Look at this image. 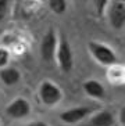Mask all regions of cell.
<instances>
[{"label": "cell", "instance_id": "4", "mask_svg": "<svg viewBox=\"0 0 125 126\" xmlns=\"http://www.w3.org/2000/svg\"><path fill=\"white\" fill-rule=\"evenodd\" d=\"M57 45H59V42H57V36H56V32L53 28L44 33L43 39L41 42V56L43 58V61L46 63H50L53 61L56 57V51H57Z\"/></svg>", "mask_w": 125, "mask_h": 126}, {"label": "cell", "instance_id": "13", "mask_svg": "<svg viewBox=\"0 0 125 126\" xmlns=\"http://www.w3.org/2000/svg\"><path fill=\"white\" fill-rule=\"evenodd\" d=\"M8 61H10V53L4 47H0V69L7 68Z\"/></svg>", "mask_w": 125, "mask_h": 126}, {"label": "cell", "instance_id": "14", "mask_svg": "<svg viewBox=\"0 0 125 126\" xmlns=\"http://www.w3.org/2000/svg\"><path fill=\"white\" fill-rule=\"evenodd\" d=\"M8 0H0V22L6 18V15H7V11H8Z\"/></svg>", "mask_w": 125, "mask_h": 126}, {"label": "cell", "instance_id": "16", "mask_svg": "<svg viewBox=\"0 0 125 126\" xmlns=\"http://www.w3.org/2000/svg\"><path fill=\"white\" fill-rule=\"evenodd\" d=\"M26 126H49V125L47 123H44V122H42V121H38V122L29 123V125H26Z\"/></svg>", "mask_w": 125, "mask_h": 126}, {"label": "cell", "instance_id": "5", "mask_svg": "<svg viewBox=\"0 0 125 126\" xmlns=\"http://www.w3.org/2000/svg\"><path fill=\"white\" fill-rule=\"evenodd\" d=\"M108 19L115 31H121L125 26V3L111 1L108 3Z\"/></svg>", "mask_w": 125, "mask_h": 126}, {"label": "cell", "instance_id": "6", "mask_svg": "<svg viewBox=\"0 0 125 126\" xmlns=\"http://www.w3.org/2000/svg\"><path fill=\"white\" fill-rule=\"evenodd\" d=\"M29 112H31L29 103L25 98H22V97H18V98L13 100L6 108V114L13 119L25 118L26 115H29Z\"/></svg>", "mask_w": 125, "mask_h": 126}, {"label": "cell", "instance_id": "9", "mask_svg": "<svg viewBox=\"0 0 125 126\" xmlns=\"http://www.w3.org/2000/svg\"><path fill=\"white\" fill-rule=\"evenodd\" d=\"M82 87H83L85 93H86L89 97H93V98H103V97L106 96L103 85H102L99 80H96V79H89V80H86Z\"/></svg>", "mask_w": 125, "mask_h": 126}, {"label": "cell", "instance_id": "8", "mask_svg": "<svg viewBox=\"0 0 125 126\" xmlns=\"http://www.w3.org/2000/svg\"><path fill=\"white\" fill-rule=\"evenodd\" d=\"M115 122H117V119L113 115V112L104 110V111H100L93 115L88 126H115Z\"/></svg>", "mask_w": 125, "mask_h": 126}, {"label": "cell", "instance_id": "10", "mask_svg": "<svg viewBox=\"0 0 125 126\" xmlns=\"http://www.w3.org/2000/svg\"><path fill=\"white\" fill-rule=\"evenodd\" d=\"M20 78H21V74L15 68H3V69H0V79H1L4 85L13 86L15 83H18Z\"/></svg>", "mask_w": 125, "mask_h": 126}, {"label": "cell", "instance_id": "11", "mask_svg": "<svg viewBox=\"0 0 125 126\" xmlns=\"http://www.w3.org/2000/svg\"><path fill=\"white\" fill-rule=\"evenodd\" d=\"M108 79L115 85H122L124 83V68L111 65L110 71H108Z\"/></svg>", "mask_w": 125, "mask_h": 126}, {"label": "cell", "instance_id": "12", "mask_svg": "<svg viewBox=\"0 0 125 126\" xmlns=\"http://www.w3.org/2000/svg\"><path fill=\"white\" fill-rule=\"evenodd\" d=\"M49 7L54 14H64V11L67 10V1H64V0H50Z\"/></svg>", "mask_w": 125, "mask_h": 126}, {"label": "cell", "instance_id": "3", "mask_svg": "<svg viewBox=\"0 0 125 126\" xmlns=\"http://www.w3.org/2000/svg\"><path fill=\"white\" fill-rule=\"evenodd\" d=\"M39 97L44 105H56L61 100L62 93L59 89V86L50 80H44L39 86Z\"/></svg>", "mask_w": 125, "mask_h": 126}, {"label": "cell", "instance_id": "7", "mask_svg": "<svg viewBox=\"0 0 125 126\" xmlns=\"http://www.w3.org/2000/svg\"><path fill=\"white\" fill-rule=\"evenodd\" d=\"M90 112H92V108L89 107H74L62 111L60 114V119L64 123H77L82 119H85Z\"/></svg>", "mask_w": 125, "mask_h": 126}, {"label": "cell", "instance_id": "15", "mask_svg": "<svg viewBox=\"0 0 125 126\" xmlns=\"http://www.w3.org/2000/svg\"><path fill=\"white\" fill-rule=\"evenodd\" d=\"M96 6H97V13H99V15H103L104 8L108 6V1H104V0H102V1H96Z\"/></svg>", "mask_w": 125, "mask_h": 126}, {"label": "cell", "instance_id": "2", "mask_svg": "<svg viewBox=\"0 0 125 126\" xmlns=\"http://www.w3.org/2000/svg\"><path fill=\"white\" fill-rule=\"evenodd\" d=\"M56 60L59 63L60 68H61L62 72L65 74H70L74 68V54L72 50L70 47V43L67 42V39L62 37L60 43L57 45V51H56Z\"/></svg>", "mask_w": 125, "mask_h": 126}, {"label": "cell", "instance_id": "1", "mask_svg": "<svg viewBox=\"0 0 125 126\" xmlns=\"http://www.w3.org/2000/svg\"><path fill=\"white\" fill-rule=\"evenodd\" d=\"M89 51L95 57L96 61L100 63L102 65L111 67V65H115V63H117V56L113 51V48H110L108 46L103 45V43L90 42L89 43Z\"/></svg>", "mask_w": 125, "mask_h": 126}]
</instances>
